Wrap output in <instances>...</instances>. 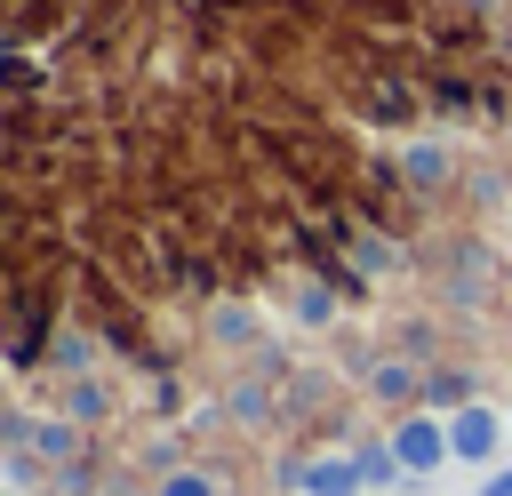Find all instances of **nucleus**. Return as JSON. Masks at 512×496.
I'll return each mask as SVG.
<instances>
[{"label":"nucleus","instance_id":"423d86ee","mask_svg":"<svg viewBox=\"0 0 512 496\" xmlns=\"http://www.w3.org/2000/svg\"><path fill=\"white\" fill-rule=\"evenodd\" d=\"M368 384H376V400H408V392H416V368H408V360H384Z\"/></svg>","mask_w":512,"mask_h":496},{"label":"nucleus","instance_id":"9d476101","mask_svg":"<svg viewBox=\"0 0 512 496\" xmlns=\"http://www.w3.org/2000/svg\"><path fill=\"white\" fill-rule=\"evenodd\" d=\"M296 320L320 328V320H328V288H296Z\"/></svg>","mask_w":512,"mask_h":496},{"label":"nucleus","instance_id":"f03ea898","mask_svg":"<svg viewBox=\"0 0 512 496\" xmlns=\"http://www.w3.org/2000/svg\"><path fill=\"white\" fill-rule=\"evenodd\" d=\"M384 448L408 464V480H416V472H440V464H456V448H448V416H432V408L400 416V424L384 432Z\"/></svg>","mask_w":512,"mask_h":496},{"label":"nucleus","instance_id":"f257e3e1","mask_svg":"<svg viewBox=\"0 0 512 496\" xmlns=\"http://www.w3.org/2000/svg\"><path fill=\"white\" fill-rule=\"evenodd\" d=\"M504 440H512V416L488 408V400H472V408L448 416V448H456V464H472V472H496Z\"/></svg>","mask_w":512,"mask_h":496},{"label":"nucleus","instance_id":"1a4fd4ad","mask_svg":"<svg viewBox=\"0 0 512 496\" xmlns=\"http://www.w3.org/2000/svg\"><path fill=\"white\" fill-rule=\"evenodd\" d=\"M32 440H40V456H56V464H64V456L80 448V424H32Z\"/></svg>","mask_w":512,"mask_h":496},{"label":"nucleus","instance_id":"6e6552de","mask_svg":"<svg viewBox=\"0 0 512 496\" xmlns=\"http://www.w3.org/2000/svg\"><path fill=\"white\" fill-rule=\"evenodd\" d=\"M352 256H360V272H392V264H400V248H392V240H376V232H360V240H352Z\"/></svg>","mask_w":512,"mask_h":496},{"label":"nucleus","instance_id":"39448f33","mask_svg":"<svg viewBox=\"0 0 512 496\" xmlns=\"http://www.w3.org/2000/svg\"><path fill=\"white\" fill-rule=\"evenodd\" d=\"M360 480H368V488H392V480H408V464H400L392 448H360Z\"/></svg>","mask_w":512,"mask_h":496},{"label":"nucleus","instance_id":"f8f14e48","mask_svg":"<svg viewBox=\"0 0 512 496\" xmlns=\"http://www.w3.org/2000/svg\"><path fill=\"white\" fill-rule=\"evenodd\" d=\"M480 496H512V464H496V472L480 480Z\"/></svg>","mask_w":512,"mask_h":496},{"label":"nucleus","instance_id":"9b49d317","mask_svg":"<svg viewBox=\"0 0 512 496\" xmlns=\"http://www.w3.org/2000/svg\"><path fill=\"white\" fill-rule=\"evenodd\" d=\"M160 496H216V488H208V480H200V472H176V480H168V488H160Z\"/></svg>","mask_w":512,"mask_h":496},{"label":"nucleus","instance_id":"0eeeda50","mask_svg":"<svg viewBox=\"0 0 512 496\" xmlns=\"http://www.w3.org/2000/svg\"><path fill=\"white\" fill-rule=\"evenodd\" d=\"M408 176H416V184H440V176H448V152H440V144H408Z\"/></svg>","mask_w":512,"mask_h":496},{"label":"nucleus","instance_id":"20e7f679","mask_svg":"<svg viewBox=\"0 0 512 496\" xmlns=\"http://www.w3.org/2000/svg\"><path fill=\"white\" fill-rule=\"evenodd\" d=\"M424 408H432V416L472 408V376H448V368H440V376H424Z\"/></svg>","mask_w":512,"mask_h":496},{"label":"nucleus","instance_id":"7ed1b4c3","mask_svg":"<svg viewBox=\"0 0 512 496\" xmlns=\"http://www.w3.org/2000/svg\"><path fill=\"white\" fill-rule=\"evenodd\" d=\"M296 480H304V496H360V488H368L352 448H320V456H304Z\"/></svg>","mask_w":512,"mask_h":496}]
</instances>
